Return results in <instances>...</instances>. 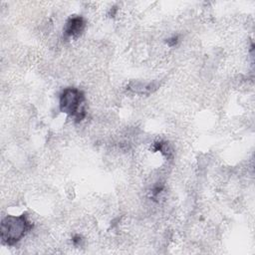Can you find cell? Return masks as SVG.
Returning a JSON list of instances; mask_svg holds the SVG:
<instances>
[{
    "label": "cell",
    "instance_id": "1",
    "mask_svg": "<svg viewBox=\"0 0 255 255\" xmlns=\"http://www.w3.org/2000/svg\"><path fill=\"white\" fill-rule=\"evenodd\" d=\"M33 224L28 216L7 215L1 222V239L7 245H14L19 242L32 229Z\"/></svg>",
    "mask_w": 255,
    "mask_h": 255
},
{
    "label": "cell",
    "instance_id": "2",
    "mask_svg": "<svg viewBox=\"0 0 255 255\" xmlns=\"http://www.w3.org/2000/svg\"><path fill=\"white\" fill-rule=\"evenodd\" d=\"M85 96L82 91L76 88L65 89L60 96V110L77 121H82L85 116Z\"/></svg>",
    "mask_w": 255,
    "mask_h": 255
},
{
    "label": "cell",
    "instance_id": "3",
    "mask_svg": "<svg viewBox=\"0 0 255 255\" xmlns=\"http://www.w3.org/2000/svg\"><path fill=\"white\" fill-rule=\"evenodd\" d=\"M86 22L81 16L71 17L64 28V34L67 37H77L79 36L85 29Z\"/></svg>",
    "mask_w": 255,
    "mask_h": 255
},
{
    "label": "cell",
    "instance_id": "4",
    "mask_svg": "<svg viewBox=\"0 0 255 255\" xmlns=\"http://www.w3.org/2000/svg\"><path fill=\"white\" fill-rule=\"evenodd\" d=\"M176 39H177L176 37H173V38L169 39V40L167 41L168 45H170V46H173V45H175V44H176V42H177V40H176Z\"/></svg>",
    "mask_w": 255,
    "mask_h": 255
}]
</instances>
